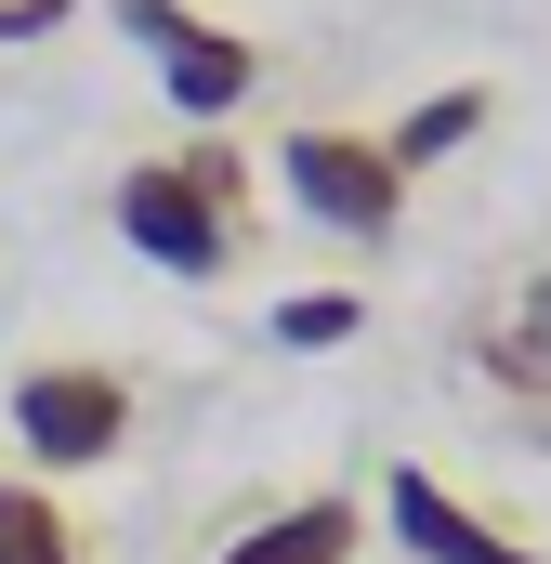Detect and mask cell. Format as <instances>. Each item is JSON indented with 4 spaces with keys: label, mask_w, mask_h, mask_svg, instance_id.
<instances>
[{
    "label": "cell",
    "mask_w": 551,
    "mask_h": 564,
    "mask_svg": "<svg viewBox=\"0 0 551 564\" xmlns=\"http://www.w3.org/2000/svg\"><path fill=\"white\" fill-rule=\"evenodd\" d=\"M355 539H368L355 499H276L263 525H237L210 564H355Z\"/></svg>",
    "instance_id": "7"
},
{
    "label": "cell",
    "mask_w": 551,
    "mask_h": 564,
    "mask_svg": "<svg viewBox=\"0 0 551 564\" xmlns=\"http://www.w3.org/2000/svg\"><path fill=\"white\" fill-rule=\"evenodd\" d=\"M106 224L132 237L158 276L210 289V276L250 263V158H237L224 132H184L171 158H132V171L106 184Z\"/></svg>",
    "instance_id": "1"
},
{
    "label": "cell",
    "mask_w": 551,
    "mask_h": 564,
    "mask_svg": "<svg viewBox=\"0 0 551 564\" xmlns=\"http://www.w3.org/2000/svg\"><path fill=\"white\" fill-rule=\"evenodd\" d=\"M276 184H289V210H302L315 237H342V250H381V237L408 224L395 144L355 132V119H289V132H276Z\"/></svg>",
    "instance_id": "2"
},
{
    "label": "cell",
    "mask_w": 551,
    "mask_h": 564,
    "mask_svg": "<svg viewBox=\"0 0 551 564\" xmlns=\"http://www.w3.org/2000/svg\"><path fill=\"white\" fill-rule=\"evenodd\" d=\"M132 421H144V394H132V368H106V355H40V368H13V446H26L40 486L106 473V459L132 446Z\"/></svg>",
    "instance_id": "3"
},
{
    "label": "cell",
    "mask_w": 551,
    "mask_h": 564,
    "mask_svg": "<svg viewBox=\"0 0 551 564\" xmlns=\"http://www.w3.org/2000/svg\"><path fill=\"white\" fill-rule=\"evenodd\" d=\"M263 328H276V355H342V341L368 328V289H289Z\"/></svg>",
    "instance_id": "10"
},
{
    "label": "cell",
    "mask_w": 551,
    "mask_h": 564,
    "mask_svg": "<svg viewBox=\"0 0 551 564\" xmlns=\"http://www.w3.org/2000/svg\"><path fill=\"white\" fill-rule=\"evenodd\" d=\"M381 144H395V171H408V184H420V171H446L460 144H486V79H446V93H420V106H408Z\"/></svg>",
    "instance_id": "8"
},
{
    "label": "cell",
    "mask_w": 551,
    "mask_h": 564,
    "mask_svg": "<svg viewBox=\"0 0 551 564\" xmlns=\"http://www.w3.org/2000/svg\"><path fill=\"white\" fill-rule=\"evenodd\" d=\"M460 355H473V381H486L526 433H551V276H512L473 328H460Z\"/></svg>",
    "instance_id": "6"
},
{
    "label": "cell",
    "mask_w": 551,
    "mask_h": 564,
    "mask_svg": "<svg viewBox=\"0 0 551 564\" xmlns=\"http://www.w3.org/2000/svg\"><path fill=\"white\" fill-rule=\"evenodd\" d=\"M381 525H395L408 564H539V539H512L499 512H473V499H460L446 473H420V459L381 473Z\"/></svg>",
    "instance_id": "5"
},
{
    "label": "cell",
    "mask_w": 551,
    "mask_h": 564,
    "mask_svg": "<svg viewBox=\"0 0 551 564\" xmlns=\"http://www.w3.org/2000/svg\"><path fill=\"white\" fill-rule=\"evenodd\" d=\"M106 13H119V40L144 53V79L184 106V132H224V119L263 93V40L210 26L197 0H106Z\"/></svg>",
    "instance_id": "4"
},
{
    "label": "cell",
    "mask_w": 551,
    "mask_h": 564,
    "mask_svg": "<svg viewBox=\"0 0 551 564\" xmlns=\"http://www.w3.org/2000/svg\"><path fill=\"white\" fill-rule=\"evenodd\" d=\"M79 0H0V53H26V40H53Z\"/></svg>",
    "instance_id": "11"
},
{
    "label": "cell",
    "mask_w": 551,
    "mask_h": 564,
    "mask_svg": "<svg viewBox=\"0 0 551 564\" xmlns=\"http://www.w3.org/2000/svg\"><path fill=\"white\" fill-rule=\"evenodd\" d=\"M0 564H93L79 512H66L40 473H0Z\"/></svg>",
    "instance_id": "9"
}]
</instances>
